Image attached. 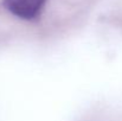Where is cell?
Wrapping results in <instances>:
<instances>
[{
    "label": "cell",
    "mask_w": 122,
    "mask_h": 121,
    "mask_svg": "<svg viewBox=\"0 0 122 121\" xmlns=\"http://www.w3.org/2000/svg\"><path fill=\"white\" fill-rule=\"evenodd\" d=\"M47 0H4V7L14 17L33 20L39 17Z\"/></svg>",
    "instance_id": "6da1fadb"
}]
</instances>
